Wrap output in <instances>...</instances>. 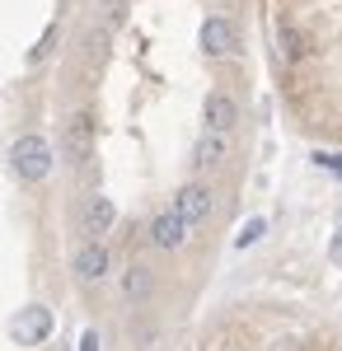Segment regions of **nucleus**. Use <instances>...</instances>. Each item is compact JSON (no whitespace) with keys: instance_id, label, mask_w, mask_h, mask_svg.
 <instances>
[{"instance_id":"7","label":"nucleus","mask_w":342,"mask_h":351,"mask_svg":"<svg viewBox=\"0 0 342 351\" xmlns=\"http://www.w3.org/2000/svg\"><path fill=\"white\" fill-rule=\"evenodd\" d=\"M202 47H207L211 56H230L239 47V33L230 19H207L202 24Z\"/></svg>"},{"instance_id":"15","label":"nucleus","mask_w":342,"mask_h":351,"mask_svg":"<svg viewBox=\"0 0 342 351\" xmlns=\"http://www.w3.org/2000/svg\"><path fill=\"white\" fill-rule=\"evenodd\" d=\"M272 351H295V342H286V337H282V342H272Z\"/></svg>"},{"instance_id":"14","label":"nucleus","mask_w":342,"mask_h":351,"mask_svg":"<svg viewBox=\"0 0 342 351\" xmlns=\"http://www.w3.org/2000/svg\"><path fill=\"white\" fill-rule=\"evenodd\" d=\"M80 351H99V332H84L80 337Z\"/></svg>"},{"instance_id":"9","label":"nucleus","mask_w":342,"mask_h":351,"mask_svg":"<svg viewBox=\"0 0 342 351\" xmlns=\"http://www.w3.org/2000/svg\"><path fill=\"white\" fill-rule=\"evenodd\" d=\"M104 271H108V248L104 243H84L76 253V276L80 281H99Z\"/></svg>"},{"instance_id":"10","label":"nucleus","mask_w":342,"mask_h":351,"mask_svg":"<svg viewBox=\"0 0 342 351\" xmlns=\"http://www.w3.org/2000/svg\"><path fill=\"white\" fill-rule=\"evenodd\" d=\"M220 160H225V136L207 132L202 141H197V150H192V164H197V169H216Z\"/></svg>"},{"instance_id":"2","label":"nucleus","mask_w":342,"mask_h":351,"mask_svg":"<svg viewBox=\"0 0 342 351\" xmlns=\"http://www.w3.org/2000/svg\"><path fill=\"white\" fill-rule=\"evenodd\" d=\"M47 332H52V309H47V304H28V309H19V314L10 319V337H14L19 347H43Z\"/></svg>"},{"instance_id":"12","label":"nucleus","mask_w":342,"mask_h":351,"mask_svg":"<svg viewBox=\"0 0 342 351\" xmlns=\"http://www.w3.org/2000/svg\"><path fill=\"white\" fill-rule=\"evenodd\" d=\"M277 43H282V56H286V61H300V56H305V38H300L295 28H282Z\"/></svg>"},{"instance_id":"8","label":"nucleus","mask_w":342,"mask_h":351,"mask_svg":"<svg viewBox=\"0 0 342 351\" xmlns=\"http://www.w3.org/2000/svg\"><path fill=\"white\" fill-rule=\"evenodd\" d=\"M202 112H207V127L216 136H225L239 122V108H235V99H230V94H207V108H202Z\"/></svg>"},{"instance_id":"5","label":"nucleus","mask_w":342,"mask_h":351,"mask_svg":"<svg viewBox=\"0 0 342 351\" xmlns=\"http://www.w3.org/2000/svg\"><path fill=\"white\" fill-rule=\"evenodd\" d=\"M174 211H179L187 225H202V220L211 216V188H202V183H187V188L174 197Z\"/></svg>"},{"instance_id":"11","label":"nucleus","mask_w":342,"mask_h":351,"mask_svg":"<svg viewBox=\"0 0 342 351\" xmlns=\"http://www.w3.org/2000/svg\"><path fill=\"white\" fill-rule=\"evenodd\" d=\"M150 286H155L150 267L132 263V267H127V276H122V291H127V300H146V295H150Z\"/></svg>"},{"instance_id":"4","label":"nucleus","mask_w":342,"mask_h":351,"mask_svg":"<svg viewBox=\"0 0 342 351\" xmlns=\"http://www.w3.org/2000/svg\"><path fill=\"white\" fill-rule=\"evenodd\" d=\"M61 141H66V160H71V164H84V160H89V150H94V122H89L84 112H80V117H71Z\"/></svg>"},{"instance_id":"13","label":"nucleus","mask_w":342,"mask_h":351,"mask_svg":"<svg viewBox=\"0 0 342 351\" xmlns=\"http://www.w3.org/2000/svg\"><path fill=\"white\" fill-rule=\"evenodd\" d=\"M258 234H263V220H249V225L239 230V248H249V243L258 239Z\"/></svg>"},{"instance_id":"6","label":"nucleus","mask_w":342,"mask_h":351,"mask_svg":"<svg viewBox=\"0 0 342 351\" xmlns=\"http://www.w3.org/2000/svg\"><path fill=\"white\" fill-rule=\"evenodd\" d=\"M187 230H192V225H187L179 211H164V216L150 220V243H155V248H179V243L187 239Z\"/></svg>"},{"instance_id":"3","label":"nucleus","mask_w":342,"mask_h":351,"mask_svg":"<svg viewBox=\"0 0 342 351\" xmlns=\"http://www.w3.org/2000/svg\"><path fill=\"white\" fill-rule=\"evenodd\" d=\"M113 220H117L113 197H104V192H99V197H89V202H84V220H80V225H84L89 243H99V234H108V230H113Z\"/></svg>"},{"instance_id":"1","label":"nucleus","mask_w":342,"mask_h":351,"mask_svg":"<svg viewBox=\"0 0 342 351\" xmlns=\"http://www.w3.org/2000/svg\"><path fill=\"white\" fill-rule=\"evenodd\" d=\"M10 164H14L19 178L43 183V178L52 173V145H47L43 136H19V141L10 145Z\"/></svg>"}]
</instances>
